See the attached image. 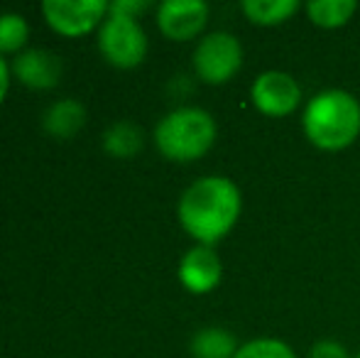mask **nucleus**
I'll list each match as a JSON object with an SVG mask.
<instances>
[{"mask_svg": "<svg viewBox=\"0 0 360 358\" xmlns=\"http://www.w3.org/2000/svg\"><path fill=\"white\" fill-rule=\"evenodd\" d=\"M15 79L20 84L37 91L54 89L62 79V59L59 54L49 52L42 47L22 49L13 62Z\"/></svg>", "mask_w": 360, "mask_h": 358, "instance_id": "nucleus-10", "label": "nucleus"}, {"mask_svg": "<svg viewBox=\"0 0 360 358\" xmlns=\"http://www.w3.org/2000/svg\"><path fill=\"white\" fill-rule=\"evenodd\" d=\"M304 98L302 84L297 77L282 69H267V72L257 74L255 82L250 87V101L262 115L270 118H285L292 115L299 108Z\"/></svg>", "mask_w": 360, "mask_h": 358, "instance_id": "nucleus-6", "label": "nucleus"}, {"mask_svg": "<svg viewBox=\"0 0 360 358\" xmlns=\"http://www.w3.org/2000/svg\"><path fill=\"white\" fill-rule=\"evenodd\" d=\"M243 214L240 186L231 177L209 174L191 181L179 196V224L199 245H216L236 229Z\"/></svg>", "mask_w": 360, "mask_h": 358, "instance_id": "nucleus-1", "label": "nucleus"}, {"mask_svg": "<svg viewBox=\"0 0 360 358\" xmlns=\"http://www.w3.org/2000/svg\"><path fill=\"white\" fill-rule=\"evenodd\" d=\"M209 15L204 0H165L157 5V27L172 42H189L204 32Z\"/></svg>", "mask_w": 360, "mask_h": 358, "instance_id": "nucleus-8", "label": "nucleus"}, {"mask_svg": "<svg viewBox=\"0 0 360 358\" xmlns=\"http://www.w3.org/2000/svg\"><path fill=\"white\" fill-rule=\"evenodd\" d=\"M309 358H351V351L333 339H321L309 349Z\"/></svg>", "mask_w": 360, "mask_h": 358, "instance_id": "nucleus-18", "label": "nucleus"}, {"mask_svg": "<svg viewBox=\"0 0 360 358\" xmlns=\"http://www.w3.org/2000/svg\"><path fill=\"white\" fill-rule=\"evenodd\" d=\"M216 118L199 106H179L160 118L155 128V145L172 162L201 160L216 143Z\"/></svg>", "mask_w": 360, "mask_h": 358, "instance_id": "nucleus-3", "label": "nucleus"}, {"mask_svg": "<svg viewBox=\"0 0 360 358\" xmlns=\"http://www.w3.org/2000/svg\"><path fill=\"white\" fill-rule=\"evenodd\" d=\"M356 358H360V354H358V356H356Z\"/></svg>", "mask_w": 360, "mask_h": 358, "instance_id": "nucleus-21", "label": "nucleus"}, {"mask_svg": "<svg viewBox=\"0 0 360 358\" xmlns=\"http://www.w3.org/2000/svg\"><path fill=\"white\" fill-rule=\"evenodd\" d=\"M147 8H150L147 0H115V3H110V13L128 15V18H138Z\"/></svg>", "mask_w": 360, "mask_h": 358, "instance_id": "nucleus-19", "label": "nucleus"}, {"mask_svg": "<svg viewBox=\"0 0 360 358\" xmlns=\"http://www.w3.org/2000/svg\"><path fill=\"white\" fill-rule=\"evenodd\" d=\"M358 13L356 0H311L307 3V15L316 27L338 30L353 20Z\"/></svg>", "mask_w": 360, "mask_h": 358, "instance_id": "nucleus-15", "label": "nucleus"}, {"mask_svg": "<svg viewBox=\"0 0 360 358\" xmlns=\"http://www.w3.org/2000/svg\"><path fill=\"white\" fill-rule=\"evenodd\" d=\"M240 10L252 25L260 27H275L292 18L299 10L297 0H243Z\"/></svg>", "mask_w": 360, "mask_h": 358, "instance_id": "nucleus-14", "label": "nucleus"}, {"mask_svg": "<svg viewBox=\"0 0 360 358\" xmlns=\"http://www.w3.org/2000/svg\"><path fill=\"white\" fill-rule=\"evenodd\" d=\"M302 128L314 148L346 150L360 135V101L346 89L319 91L304 106Z\"/></svg>", "mask_w": 360, "mask_h": 358, "instance_id": "nucleus-2", "label": "nucleus"}, {"mask_svg": "<svg viewBox=\"0 0 360 358\" xmlns=\"http://www.w3.org/2000/svg\"><path fill=\"white\" fill-rule=\"evenodd\" d=\"M8 89H10V67H8V62L3 59V54H0V103H3Z\"/></svg>", "mask_w": 360, "mask_h": 358, "instance_id": "nucleus-20", "label": "nucleus"}, {"mask_svg": "<svg viewBox=\"0 0 360 358\" xmlns=\"http://www.w3.org/2000/svg\"><path fill=\"white\" fill-rule=\"evenodd\" d=\"M86 123V108L76 98H62L54 101L42 113V128L47 135L57 140H69L84 128Z\"/></svg>", "mask_w": 360, "mask_h": 358, "instance_id": "nucleus-11", "label": "nucleus"}, {"mask_svg": "<svg viewBox=\"0 0 360 358\" xmlns=\"http://www.w3.org/2000/svg\"><path fill=\"white\" fill-rule=\"evenodd\" d=\"M236 358H297V354H294V349L287 341L272 339V336H260V339L240 344Z\"/></svg>", "mask_w": 360, "mask_h": 358, "instance_id": "nucleus-17", "label": "nucleus"}, {"mask_svg": "<svg viewBox=\"0 0 360 358\" xmlns=\"http://www.w3.org/2000/svg\"><path fill=\"white\" fill-rule=\"evenodd\" d=\"M238 344L236 334L223 326H206L199 329L189 341V351L194 358H236Z\"/></svg>", "mask_w": 360, "mask_h": 358, "instance_id": "nucleus-12", "label": "nucleus"}, {"mask_svg": "<svg viewBox=\"0 0 360 358\" xmlns=\"http://www.w3.org/2000/svg\"><path fill=\"white\" fill-rule=\"evenodd\" d=\"M243 57L245 52H243L240 39L228 30H216L199 39L191 62H194V72L201 82L221 87L240 72Z\"/></svg>", "mask_w": 360, "mask_h": 358, "instance_id": "nucleus-5", "label": "nucleus"}, {"mask_svg": "<svg viewBox=\"0 0 360 358\" xmlns=\"http://www.w3.org/2000/svg\"><path fill=\"white\" fill-rule=\"evenodd\" d=\"M147 34L138 18L110 13L101 23L98 30V49L108 64L118 69H133L140 67L147 57Z\"/></svg>", "mask_w": 360, "mask_h": 358, "instance_id": "nucleus-4", "label": "nucleus"}, {"mask_svg": "<svg viewBox=\"0 0 360 358\" xmlns=\"http://www.w3.org/2000/svg\"><path fill=\"white\" fill-rule=\"evenodd\" d=\"M223 280V263L214 245H199L189 248L179 260V282L191 295H206L214 292Z\"/></svg>", "mask_w": 360, "mask_h": 358, "instance_id": "nucleus-9", "label": "nucleus"}, {"mask_svg": "<svg viewBox=\"0 0 360 358\" xmlns=\"http://www.w3.org/2000/svg\"><path fill=\"white\" fill-rule=\"evenodd\" d=\"M143 145H145V133L133 120H118V123H113L103 133V150L110 158L130 160L143 150Z\"/></svg>", "mask_w": 360, "mask_h": 358, "instance_id": "nucleus-13", "label": "nucleus"}, {"mask_svg": "<svg viewBox=\"0 0 360 358\" xmlns=\"http://www.w3.org/2000/svg\"><path fill=\"white\" fill-rule=\"evenodd\" d=\"M30 39V25L20 13H0V54L22 52Z\"/></svg>", "mask_w": 360, "mask_h": 358, "instance_id": "nucleus-16", "label": "nucleus"}, {"mask_svg": "<svg viewBox=\"0 0 360 358\" xmlns=\"http://www.w3.org/2000/svg\"><path fill=\"white\" fill-rule=\"evenodd\" d=\"M110 10L105 0H44L42 15L47 25L59 34L81 37L103 23Z\"/></svg>", "mask_w": 360, "mask_h": 358, "instance_id": "nucleus-7", "label": "nucleus"}]
</instances>
